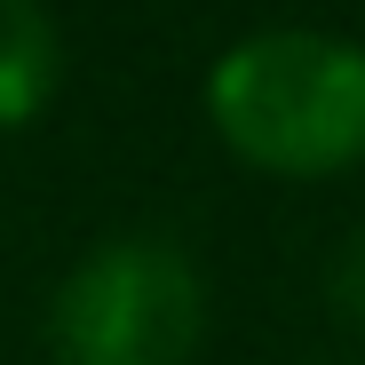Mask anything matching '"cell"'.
I'll list each match as a JSON object with an SVG mask.
<instances>
[{"label":"cell","mask_w":365,"mask_h":365,"mask_svg":"<svg viewBox=\"0 0 365 365\" xmlns=\"http://www.w3.org/2000/svg\"><path fill=\"white\" fill-rule=\"evenodd\" d=\"M207 119L255 175H349L365 159V48L294 24L255 32L215 64Z\"/></svg>","instance_id":"cell-1"},{"label":"cell","mask_w":365,"mask_h":365,"mask_svg":"<svg viewBox=\"0 0 365 365\" xmlns=\"http://www.w3.org/2000/svg\"><path fill=\"white\" fill-rule=\"evenodd\" d=\"M207 334V286L167 238L96 247L48 310L56 365H191Z\"/></svg>","instance_id":"cell-2"},{"label":"cell","mask_w":365,"mask_h":365,"mask_svg":"<svg viewBox=\"0 0 365 365\" xmlns=\"http://www.w3.org/2000/svg\"><path fill=\"white\" fill-rule=\"evenodd\" d=\"M64 80V32L40 0H0V128H24L48 111Z\"/></svg>","instance_id":"cell-3"},{"label":"cell","mask_w":365,"mask_h":365,"mask_svg":"<svg viewBox=\"0 0 365 365\" xmlns=\"http://www.w3.org/2000/svg\"><path fill=\"white\" fill-rule=\"evenodd\" d=\"M326 294H334V318H341L349 334H365V230L341 238V255H334V270H326Z\"/></svg>","instance_id":"cell-4"}]
</instances>
